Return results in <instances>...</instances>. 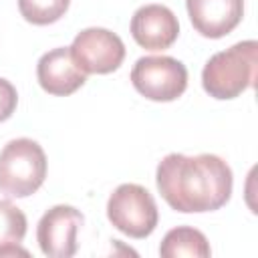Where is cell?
Returning a JSON list of instances; mask_svg holds the SVG:
<instances>
[{
    "label": "cell",
    "mask_w": 258,
    "mask_h": 258,
    "mask_svg": "<svg viewBox=\"0 0 258 258\" xmlns=\"http://www.w3.org/2000/svg\"><path fill=\"white\" fill-rule=\"evenodd\" d=\"M131 36L145 50H165L179 34L175 14L163 4H145L131 16Z\"/></svg>",
    "instance_id": "obj_8"
},
{
    "label": "cell",
    "mask_w": 258,
    "mask_h": 258,
    "mask_svg": "<svg viewBox=\"0 0 258 258\" xmlns=\"http://www.w3.org/2000/svg\"><path fill=\"white\" fill-rule=\"evenodd\" d=\"M258 64V42L242 40L210 56L202 71L204 91L220 101L236 99L254 85Z\"/></svg>",
    "instance_id": "obj_2"
},
{
    "label": "cell",
    "mask_w": 258,
    "mask_h": 258,
    "mask_svg": "<svg viewBox=\"0 0 258 258\" xmlns=\"http://www.w3.org/2000/svg\"><path fill=\"white\" fill-rule=\"evenodd\" d=\"M109 222L129 238H147L159 220L153 196L139 183H121L107 202Z\"/></svg>",
    "instance_id": "obj_4"
},
{
    "label": "cell",
    "mask_w": 258,
    "mask_h": 258,
    "mask_svg": "<svg viewBox=\"0 0 258 258\" xmlns=\"http://www.w3.org/2000/svg\"><path fill=\"white\" fill-rule=\"evenodd\" d=\"M71 0H18V10L30 24L44 26L62 18Z\"/></svg>",
    "instance_id": "obj_12"
},
{
    "label": "cell",
    "mask_w": 258,
    "mask_h": 258,
    "mask_svg": "<svg viewBox=\"0 0 258 258\" xmlns=\"http://www.w3.org/2000/svg\"><path fill=\"white\" fill-rule=\"evenodd\" d=\"M69 48L75 62L85 73H93V75L113 73L121 67L125 58L123 40L115 32L99 26L81 30Z\"/></svg>",
    "instance_id": "obj_6"
},
{
    "label": "cell",
    "mask_w": 258,
    "mask_h": 258,
    "mask_svg": "<svg viewBox=\"0 0 258 258\" xmlns=\"http://www.w3.org/2000/svg\"><path fill=\"white\" fill-rule=\"evenodd\" d=\"M159 254L163 258H179V256H194V258H208L212 254L208 238L191 228V226H177L165 234L159 246Z\"/></svg>",
    "instance_id": "obj_11"
},
{
    "label": "cell",
    "mask_w": 258,
    "mask_h": 258,
    "mask_svg": "<svg viewBox=\"0 0 258 258\" xmlns=\"http://www.w3.org/2000/svg\"><path fill=\"white\" fill-rule=\"evenodd\" d=\"M131 83L149 101H175L187 87V69L173 56H141L131 69Z\"/></svg>",
    "instance_id": "obj_5"
},
{
    "label": "cell",
    "mask_w": 258,
    "mask_h": 258,
    "mask_svg": "<svg viewBox=\"0 0 258 258\" xmlns=\"http://www.w3.org/2000/svg\"><path fill=\"white\" fill-rule=\"evenodd\" d=\"M161 198L181 214L214 212L228 204L232 196V169L214 155H165L155 171Z\"/></svg>",
    "instance_id": "obj_1"
},
{
    "label": "cell",
    "mask_w": 258,
    "mask_h": 258,
    "mask_svg": "<svg viewBox=\"0 0 258 258\" xmlns=\"http://www.w3.org/2000/svg\"><path fill=\"white\" fill-rule=\"evenodd\" d=\"M185 8L202 36L222 38L240 24L244 0H185Z\"/></svg>",
    "instance_id": "obj_10"
},
{
    "label": "cell",
    "mask_w": 258,
    "mask_h": 258,
    "mask_svg": "<svg viewBox=\"0 0 258 258\" xmlns=\"http://www.w3.org/2000/svg\"><path fill=\"white\" fill-rule=\"evenodd\" d=\"M36 79L48 95L67 97L85 85L87 73L75 62L69 46H58L38 58Z\"/></svg>",
    "instance_id": "obj_9"
},
{
    "label": "cell",
    "mask_w": 258,
    "mask_h": 258,
    "mask_svg": "<svg viewBox=\"0 0 258 258\" xmlns=\"http://www.w3.org/2000/svg\"><path fill=\"white\" fill-rule=\"evenodd\" d=\"M16 103H18V95H16L14 85L0 77V123L12 117Z\"/></svg>",
    "instance_id": "obj_14"
},
{
    "label": "cell",
    "mask_w": 258,
    "mask_h": 258,
    "mask_svg": "<svg viewBox=\"0 0 258 258\" xmlns=\"http://www.w3.org/2000/svg\"><path fill=\"white\" fill-rule=\"evenodd\" d=\"M83 222V214L73 206L58 204L46 210L36 226L42 254L48 258H71L77 252V234Z\"/></svg>",
    "instance_id": "obj_7"
},
{
    "label": "cell",
    "mask_w": 258,
    "mask_h": 258,
    "mask_svg": "<svg viewBox=\"0 0 258 258\" xmlns=\"http://www.w3.org/2000/svg\"><path fill=\"white\" fill-rule=\"evenodd\" d=\"M26 216L8 200H0V248L16 246L26 236Z\"/></svg>",
    "instance_id": "obj_13"
},
{
    "label": "cell",
    "mask_w": 258,
    "mask_h": 258,
    "mask_svg": "<svg viewBox=\"0 0 258 258\" xmlns=\"http://www.w3.org/2000/svg\"><path fill=\"white\" fill-rule=\"evenodd\" d=\"M46 177L44 149L28 139L8 141L0 151V191L8 198L32 196Z\"/></svg>",
    "instance_id": "obj_3"
}]
</instances>
